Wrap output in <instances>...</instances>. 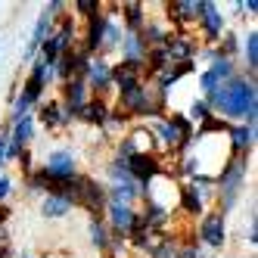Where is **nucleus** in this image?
Instances as JSON below:
<instances>
[{"label": "nucleus", "instance_id": "nucleus-1", "mask_svg": "<svg viewBox=\"0 0 258 258\" xmlns=\"http://www.w3.org/2000/svg\"><path fill=\"white\" fill-rule=\"evenodd\" d=\"M206 103H209V109H218V112L227 115V118H243L246 124H255V112H258L255 81L230 78L227 84H221Z\"/></svg>", "mask_w": 258, "mask_h": 258}, {"label": "nucleus", "instance_id": "nucleus-2", "mask_svg": "<svg viewBox=\"0 0 258 258\" xmlns=\"http://www.w3.org/2000/svg\"><path fill=\"white\" fill-rule=\"evenodd\" d=\"M233 78V62L227 59V56H215V62H212V69H206L199 75V87H202V94L206 97H212L215 90L221 87V84H227Z\"/></svg>", "mask_w": 258, "mask_h": 258}, {"label": "nucleus", "instance_id": "nucleus-3", "mask_svg": "<svg viewBox=\"0 0 258 258\" xmlns=\"http://www.w3.org/2000/svg\"><path fill=\"white\" fill-rule=\"evenodd\" d=\"M118 162L124 165L127 174H131L137 183H150L159 174V162H156L153 153H137V156H127V159H118Z\"/></svg>", "mask_w": 258, "mask_h": 258}, {"label": "nucleus", "instance_id": "nucleus-4", "mask_svg": "<svg viewBox=\"0 0 258 258\" xmlns=\"http://www.w3.org/2000/svg\"><path fill=\"white\" fill-rule=\"evenodd\" d=\"M44 174L53 177V180H69V177H75V156L59 150V153H53L44 165Z\"/></svg>", "mask_w": 258, "mask_h": 258}, {"label": "nucleus", "instance_id": "nucleus-5", "mask_svg": "<svg viewBox=\"0 0 258 258\" xmlns=\"http://www.w3.org/2000/svg\"><path fill=\"white\" fill-rule=\"evenodd\" d=\"M53 75V69H47L41 59H34V69H31V75H28V81H25V90H22V100H28V103H38L41 100V90L47 87V78Z\"/></svg>", "mask_w": 258, "mask_h": 258}, {"label": "nucleus", "instance_id": "nucleus-6", "mask_svg": "<svg viewBox=\"0 0 258 258\" xmlns=\"http://www.w3.org/2000/svg\"><path fill=\"white\" fill-rule=\"evenodd\" d=\"M84 84H90V87H97V90H106L109 84H112V66H109L106 59H87L84 62Z\"/></svg>", "mask_w": 258, "mask_h": 258}, {"label": "nucleus", "instance_id": "nucleus-7", "mask_svg": "<svg viewBox=\"0 0 258 258\" xmlns=\"http://www.w3.org/2000/svg\"><path fill=\"white\" fill-rule=\"evenodd\" d=\"M199 236L206 239L209 246H224V212H212V215L202 218Z\"/></svg>", "mask_w": 258, "mask_h": 258}, {"label": "nucleus", "instance_id": "nucleus-8", "mask_svg": "<svg viewBox=\"0 0 258 258\" xmlns=\"http://www.w3.org/2000/svg\"><path fill=\"white\" fill-rule=\"evenodd\" d=\"M87 103V84L84 78H69L66 81V115H78L81 106Z\"/></svg>", "mask_w": 258, "mask_h": 258}, {"label": "nucleus", "instance_id": "nucleus-9", "mask_svg": "<svg viewBox=\"0 0 258 258\" xmlns=\"http://www.w3.org/2000/svg\"><path fill=\"white\" fill-rule=\"evenodd\" d=\"M199 22H202V28H206V34H209L212 41L221 38V28H224V16L218 13L215 4H202V10H199Z\"/></svg>", "mask_w": 258, "mask_h": 258}, {"label": "nucleus", "instance_id": "nucleus-10", "mask_svg": "<svg viewBox=\"0 0 258 258\" xmlns=\"http://www.w3.org/2000/svg\"><path fill=\"white\" fill-rule=\"evenodd\" d=\"M109 218H112V227L127 233L134 224H137V215L131 206H121V202H109Z\"/></svg>", "mask_w": 258, "mask_h": 258}, {"label": "nucleus", "instance_id": "nucleus-11", "mask_svg": "<svg viewBox=\"0 0 258 258\" xmlns=\"http://www.w3.org/2000/svg\"><path fill=\"white\" fill-rule=\"evenodd\" d=\"M156 134H159V143L165 146V150H174V146H180V143H190V137H183V131L174 121H159Z\"/></svg>", "mask_w": 258, "mask_h": 258}, {"label": "nucleus", "instance_id": "nucleus-12", "mask_svg": "<svg viewBox=\"0 0 258 258\" xmlns=\"http://www.w3.org/2000/svg\"><path fill=\"white\" fill-rule=\"evenodd\" d=\"M252 137H255V124H239V127H230V153H243L252 146Z\"/></svg>", "mask_w": 258, "mask_h": 258}, {"label": "nucleus", "instance_id": "nucleus-13", "mask_svg": "<svg viewBox=\"0 0 258 258\" xmlns=\"http://www.w3.org/2000/svg\"><path fill=\"white\" fill-rule=\"evenodd\" d=\"M168 10L177 16V19H183V22H193V19H199V10H202V4H196V0H174V4H168Z\"/></svg>", "mask_w": 258, "mask_h": 258}, {"label": "nucleus", "instance_id": "nucleus-14", "mask_svg": "<svg viewBox=\"0 0 258 258\" xmlns=\"http://www.w3.org/2000/svg\"><path fill=\"white\" fill-rule=\"evenodd\" d=\"M41 212H44V218H62V215L72 212V202L62 199V196H47L44 206H41Z\"/></svg>", "mask_w": 258, "mask_h": 258}, {"label": "nucleus", "instance_id": "nucleus-15", "mask_svg": "<svg viewBox=\"0 0 258 258\" xmlns=\"http://www.w3.org/2000/svg\"><path fill=\"white\" fill-rule=\"evenodd\" d=\"M121 41H124V56H127V59H143V53H146V41L140 38V31H127Z\"/></svg>", "mask_w": 258, "mask_h": 258}, {"label": "nucleus", "instance_id": "nucleus-16", "mask_svg": "<svg viewBox=\"0 0 258 258\" xmlns=\"http://www.w3.org/2000/svg\"><path fill=\"white\" fill-rule=\"evenodd\" d=\"M47 31H50V16L41 13V19H38V25H34V34H31V44H28V50H25V56H31V53L47 41Z\"/></svg>", "mask_w": 258, "mask_h": 258}, {"label": "nucleus", "instance_id": "nucleus-17", "mask_svg": "<svg viewBox=\"0 0 258 258\" xmlns=\"http://www.w3.org/2000/svg\"><path fill=\"white\" fill-rule=\"evenodd\" d=\"M41 121H44L47 127H56V124L69 121V115H66V109H62L59 103H47V106L41 109Z\"/></svg>", "mask_w": 258, "mask_h": 258}, {"label": "nucleus", "instance_id": "nucleus-18", "mask_svg": "<svg viewBox=\"0 0 258 258\" xmlns=\"http://www.w3.org/2000/svg\"><path fill=\"white\" fill-rule=\"evenodd\" d=\"M78 115H84L87 121H97V124H100V121H106L109 112H106V103H103V100H90V103L81 106V112H78Z\"/></svg>", "mask_w": 258, "mask_h": 258}, {"label": "nucleus", "instance_id": "nucleus-19", "mask_svg": "<svg viewBox=\"0 0 258 258\" xmlns=\"http://www.w3.org/2000/svg\"><path fill=\"white\" fill-rule=\"evenodd\" d=\"M87 233H90V243H94L97 249H106L109 246V236H106V227H103V221H90V227H87Z\"/></svg>", "mask_w": 258, "mask_h": 258}, {"label": "nucleus", "instance_id": "nucleus-20", "mask_svg": "<svg viewBox=\"0 0 258 258\" xmlns=\"http://www.w3.org/2000/svg\"><path fill=\"white\" fill-rule=\"evenodd\" d=\"M115 44H121V28H118L115 22H109V19H106V25H103V41H100V47H115Z\"/></svg>", "mask_w": 258, "mask_h": 258}, {"label": "nucleus", "instance_id": "nucleus-21", "mask_svg": "<svg viewBox=\"0 0 258 258\" xmlns=\"http://www.w3.org/2000/svg\"><path fill=\"white\" fill-rule=\"evenodd\" d=\"M246 66H249L252 72L258 69V34H255V31L246 34Z\"/></svg>", "mask_w": 258, "mask_h": 258}, {"label": "nucleus", "instance_id": "nucleus-22", "mask_svg": "<svg viewBox=\"0 0 258 258\" xmlns=\"http://www.w3.org/2000/svg\"><path fill=\"white\" fill-rule=\"evenodd\" d=\"M121 10H124V19H127V25H131V31H137V28L143 25V16H140L143 7H140V4H124Z\"/></svg>", "mask_w": 258, "mask_h": 258}, {"label": "nucleus", "instance_id": "nucleus-23", "mask_svg": "<svg viewBox=\"0 0 258 258\" xmlns=\"http://www.w3.org/2000/svg\"><path fill=\"white\" fill-rule=\"evenodd\" d=\"M180 193H183V209H187V212H199L202 209V202H199V196H196V190L193 187H180Z\"/></svg>", "mask_w": 258, "mask_h": 258}, {"label": "nucleus", "instance_id": "nucleus-24", "mask_svg": "<svg viewBox=\"0 0 258 258\" xmlns=\"http://www.w3.org/2000/svg\"><path fill=\"white\" fill-rule=\"evenodd\" d=\"M190 115H193V118H199V121H206V118H209V103H206V100L193 103V106H190Z\"/></svg>", "mask_w": 258, "mask_h": 258}, {"label": "nucleus", "instance_id": "nucleus-25", "mask_svg": "<svg viewBox=\"0 0 258 258\" xmlns=\"http://www.w3.org/2000/svg\"><path fill=\"white\" fill-rule=\"evenodd\" d=\"M177 258H202V252H199L196 246H187V249H180V252H177Z\"/></svg>", "mask_w": 258, "mask_h": 258}, {"label": "nucleus", "instance_id": "nucleus-26", "mask_svg": "<svg viewBox=\"0 0 258 258\" xmlns=\"http://www.w3.org/2000/svg\"><path fill=\"white\" fill-rule=\"evenodd\" d=\"M10 187H13V183H10V177H0V202H4V199L10 196Z\"/></svg>", "mask_w": 258, "mask_h": 258}, {"label": "nucleus", "instance_id": "nucleus-27", "mask_svg": "<svg viewBox=\"0 0 258 258\" xmlns=\"http://www.w3.org/2000/svg\"><path fill=\"white\" fill-rule=\"evenodd\" d=\"M7 165V134H0V168Z\"/></svg>", "mask_w": 258, "mask_h": 258}, {"label": "nucleus", "instance_id": "nucleus-28", "mask_svg": "<svg viewBox=\"0 0 258 258\" xmlns=\"http://www.w3.org/2000/svg\"><path fill=\"white\" fill-rule=\"evenodd\" d=\"M230 50H236V41H233V38L224 41V53H230Z\"/></svg>", "mask_w": 258, "mask_h": 258}]
</instances>
